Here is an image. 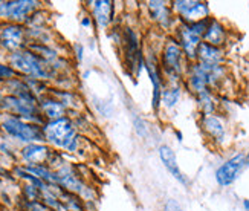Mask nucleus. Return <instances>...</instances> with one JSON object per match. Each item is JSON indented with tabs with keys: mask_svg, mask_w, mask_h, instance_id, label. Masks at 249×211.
Here are the masks:
<instances>
[{
	"mask_svg": "<svg viewBox=\"0 0 249 211\" xmlns=\"http://www.w3.org/2000/svg\"><path fill=\"white\" fill-rule=\"evenodd\" d=\"M179 96H180V89L179 87H171V89H165L162 92V101H164L165 107H173L176 106V103L179 101Z\"/></svg>",
	"mask_w": 249,
	"mask_h": 211,
	"instance_id": "6ab92c4d",
	"label": "nucleus"
},
{
	"mask_svg": "<svg viewBox=\"0 0 249 211\" xmlns=\"http://www.w3.org/2000/svg\"><path fill=\"white\" fill-rule=\"evenodd\" d=\"M135 129H136V133H138L141 138H145L147 136V124H145L144 119L136 118L135 119Z\"/></svg>",
	"mask_w": 249,
	"mask_h": 211,
	"instance_id": "412c9836",
	"label": "nucleus"
},
{
	"mask_svg": "<svg viewBox=\"0 0 249 211\" xmlns=\"http://www.w3.org/2000/svg\"><path fill=\"white\" fill-rule=\"evenodd\" d=\"M0 118H2V115H0Z\"/></svg>",
	"mask_w": 249,
	"mask_h": 211,
	"instance_id": "bb28decb",
	"label": "nucleus"
},
{
	"mask_svg": "<svg viewBox=\"0 0 249 211\" xmlns=\"http://www.w3.org/2000/svg\"><path fill=\"white\" fill-rule=\"evenodd\" d=\"M245 162H246V165H249V153L245 156Z\"/></svg>",
	"mask_w": 249,
	"mask_h": 211,
	"instance_id": "a878e982",
	"label": "nucleus"
},
{
	"mask_svg": "<svg viewBox=\"0 0 249 211\" xmlns=\"http://www.w3.org/2000/svg\"><path fill=\"white\" fill-rule=\"evenodd\" d=\"M32 211H52V210H49V208H46V207H43V205L36 204V205H32Z\"/></svg>",
	"mask_w": 249,
	"mask_h": 211,
	"instance_id": "5701e85b",
	"label": "nucleus"
},
{
	"mask_svg": "<svg viewBox=\"0 0 249 211\" xmlns=\"http://www.w3.org/2000/svg\"><path fill=\"white\" fill-rule=\"evenodd\" d=\"M164 211H182V208L179 207V204L175 201V199H168Z\"/></svg>",
	"mask_w": 249,
	"mask_h": 211,
	"instance_id": "4be33fe9",
	"label": "nucleus"
},
{
	"mask_svg": "<svg viewBox=\"0 0 249 211\" xmlns=\"http://www.w3.org/2000/svg\"><path fill=\"white\" fill-rule=\"evenodd\" d=\"M48 153H49L48 147L38 146V144H29V146H26L23 149V152H21L23 158L31 164H41L43 161L46 159Z\"/></svg>",
	"mask_w": 249,
	"mask_h": 211,
	"instance_id": "dca6fc26",
	"label": "nucleus"
},
{
	"mask_svg": "<svg viewBox=\"0 0 249 211\" xmlns=\"http://www.w3.org/2000/svg\"><path fill=\"white\" fill-rule=\"evenodd\" d=\"M179 37H180V44L185 54L188 55L190 58H196L197 57V49H199V44L200 37L193 32V29L190 28V25H182L179 29Z\"/></svg>",
	"mask_w": 249,
	"mask_h": 211,
	"instance_id": "6e6552de",
	"label": "nucleus"
},
{
	"mask_svg": "<svg viewBox=\"0 0 249 211\" xmlns=\"http://www.w3.org/2000/svg\"><path fill=\"white\" fill-rule=\"evenodd\" d=\"M246 165L245 162V154H235L234 158L228 159L225 164H222L220 167L215 172V181H217L219 185L222 187H228L231 185L239 173L243 170V167Z\"/></svg>",
	"mask_w": 249,
	"mask_h": 211,
	"instance_id": "20e7f679",
	"label": "nucleus"
},
{
	"mask_svg": "<svg viewBox=\"0 0 249 211\" xmlns=\"http://www.w3.org/2000/svg\"><path fill=\"white\" fill-rule=\"evenodd\" d=\"M37 2L32 0H17V2H0V17L11 20H23L29 13L37 8Z\"/></svg>",
	"mask_w": 249,
	"mask_h": 211,
	"instance_id": "423d86ee",
	"label": "nucleus"
},
{
	"mask_svg": "<svg viewBox=\"0 0 249 211\" xmlns=\"http://www.w3.org/2000/svg\"><path fill=\"white\" fill-rule=\"evenodd\" d=\"M162 58H164L165 72L170 77H173V78H178L182 71V49L179 44L175 41H170L164 49Z\"/></svg>",
	"mask_w": 249,
	"mask_h": 211,
	"instance_id": "0eeeda50",
	"label": "nucleus"
},
{
	"mask_svg": "<svg viewBox=\"0 0 249 211\" xmlns=\"http://www.w3.org/2000/svg\"><path fill=\"white\" fill-rule=\"evenodd\" d=\"M43 135L48 141L55 144L58 147H63L69 152H75L77 149V136H75V130L71 124V121L66 118L53 119L48 123L43 129Z\"/></svg>",
	"mask_w": 249,
	"mask_h": 211,
	"instance_id": "f257e3e1",
	"label": "nucleus"
},
{
	"mask_svg": "<svg viewBox=\"0 0 249 211\" xmlns=\"http://www.w3.org/2000/svg\"><path fill=\"white\" fill-rule=\"evenodd\" d=\"M83 25H84V26H89V25H90L89 19H84V20H83Z\"/></svg>",
	"mask_w": 249,
	"mask_h": 211,
	"instance_id": "393cba45",
	"label": "nucleus"
},
{
	"mask_svg": "<svg viewBox=\"0 0 249 211\" xmlns=\"http://www.w3.org/2000/svg\"><path fill=\"white\" fill-rule=\"evenodd\" d=\"M92 5H93V16L96 21L100 23V26L106 28L113 17V2H109V0L107 2L106 0H96Z\"/></svg>",
	"mask_w": 249,
	"mask_h": 211,
	"instance_id": "f8f14e48",
	"label": "nucleus"
},
{
	"mask_svg": "<svg viewBox=\"0 0 249 211\" xmlns=\"http://www.w3.org/2000/svg\"><path fill=\"white\" fill-rule=\"evenodd\" d=\"M159 156H160L162 162H164L165 169L171 173V176H175V179H178L180 184L185 185L187 179H185V176L182 174V172L179 170V164L176 161L175 152H173L168 146H160L159 147Z\"/></svg>",
	"mask_w": 249,
	"mask_h": 211,
	"instance_id": "1a4fd4ad",
	"label": "nucleus"
},
{
	"mask_svg": "<svg viewBox=\"0 0 249 211\" xmlns=\"http://www.w3.org/2000/svg\"><path fill=\"white\" fill-rule=\"evenodd\" d=\"M16 75V71L9 66H5L0 63V80H9Z\"/></svg>",
	"mask_w": 249,
	"mask_h": 211,
	"instance_id": "aec40b11",
	"label": "nucleus"
},
{
	"mask_svg": "<svg viewBox=\"0 0 249 211\" xmlns=\"http://www.w3.org/2000/svg\"><path fill=\"white\" fill-rule=\"evenodd\" d=\"M145 69L151 78V84H153V109L158 110L162 101V89H160V77L156 68V63H153V58H150L145 63Z\"/></svg>",
	"mask_w": 249,
	"mask_h": 211,
	"instance_id": "ddd939ff",
	"label": "nucleus"
},
{
	"mask_svg": "<svg viewBox=\"0 0 249 211\" xmlns=\"http://www.w3.org/2000/svg\"><path fill=\"white\" fill-rule=\"evenodd\" d=\"M243 207H245L246 211H249V201H248V199H245V201H243Z\"/></svg>",
	"mask_w": 249,
	"mask_h": 211,
	"instance_id": "b1692460",
	"label": "nucleus"
},
{
	"mask_svg": "<svg viewBox=\"0 0 249 211\" xmlns=\"http://www.w3.org/2000/svg\"><path fill=\"white\" fill-rule=\"evenodd\" d=\"M148 9L150 14L158 23H160L164 28H168L171 23V14L170 8L164 2H148Z\"/></svg>",
	"mask_w": 249,
	"mask_h": 211,
	"instance_id": "4468645a",
	"label": "nucleus"
},
{
	"mask_svg": "<svg viewBox=\"0 0 249 211\" xmlns=\"http://www.w3.org/2000/svg\"><path fill=\"white\" fill-rule=\"evenodd\" d=\"M173 5H175L178 13L188 21V25L208 19V14H210L208 3H205V2H194V0H191V2H190V0H180V2H175Z\"/></svg>",
	"mask_w": 249,
	"mask_h": 211,
	"instance_id": "39448f33",
	"label": "nucleus"
},
{
	"mask_svg": "<svg viewBox=\"0 0 249 211\" xmlns=\"http://www.w3.org/2000/svg\"><path fill=\"white\" fill-rule=\"evenodd\" d=\"M203 127H205V130H207L208 135L213 136L214 139H217V141L223 139L225 129H223V124L220 123L219 118H215V116H205Z\"/></svg>",
	"mask_w": 249,
	"mask_h": 211,
	"instance_id": "f3484780",
	"label": "nucleus"
},
{
	"mask_svg": "<svg viewBox=\"0 0 249 211\" xmlns=\"http://www.w3.org/2000/svg\"><path fill=\"white\" fill-rule=\"evenodd\" d=\"M11 63L18 71H21L26 75L37 77V78H46L48 69L45 63H43L36 54L31 52H16L11 55Z\"/></svg>",
	"mask_w": 249,
	"mask_h": 211,
	"instance_id": "f03ea898",
	"label": "nucleus"
},
{
	"mask_svg": "<svg viewBox=\"0 0 249 211\" xmlns=\"http://www.w3.org/2000/svg\"><path fill=\"white\" fill-rule=\"evenodd\" d=\"M3 129L9 133V135H13L16 138H18L20 141H25V142L40 141L43 136H45L38 127L32 126V124H26L17 118H8L3 123Z\"/></svg>",
	"mask_w": 249,
	"mask_h": 211,
	"instance_id": "7ed1b4c3",
	"label": "nucleus"
},
{
	"mask_svg": "<svg viewBox=\"0 0 249 211\" xmlns=\"http://www.w3.org/2000/svg\"><path fill=\"white\" fill-rule=\"evenodd\" d=\"M43 112L46 114V116L53 119H60L64 114V106L58 101H52V99H48V101H43L41 104Z\"/></svg>",
	"mask_w": 249,
	"mask_h": 211,
	"instance_id": "a211bd4d",
	"label": "nucleus"
},
{
	"mask_svg": "<svg viewBox=\"0 0 249 211\" xmlns=\"http://www.w3.org/2000/svg\"><path fill=\"white\" fill-rule=\"evenodd\" d=\"M205 43H210L213 46H220V44L225 41V29L223 26L219 23L217 20H210V25L207 28L203 34Z\"/></svg>",
	"mask_w": 249,
	"mask_h": 211,
	"instance_id": "2eb2a0df",
	"label": "nucleus"
},
{
	"mask_svg": "<svg viewBox=\"0 0 249 211\" xmlns=\"http://www.w3.org/2000/svg\"><path fill=\"white\" fill-rule=\"evenodd\" d=\"M2 43L8 49H18L23 44V29L17 25H9L2 32Z\"/></svg>",
	"mask_w": 249,
	"mask_h": 211,
	"instance_id": "9b49d317",
	"label": "nucleus"
},
{
	"mask_svg": "<svg viewBox=\"0 0 249 211\" xmlns=\"http://www.w3.org/2000/svg\"><path fill=\"white\" fill-rule=\"evenodd\" d=\"M197 58L200 60V63L205 64H220L223 55L217 46H213L210 43L202 41L197 49Z\"/></svg>",
	"mask_w": 249,
	"mask_h": 211,
	"instance_id": "9d476101",
	"label": "nucleus"
}]
</instances>
